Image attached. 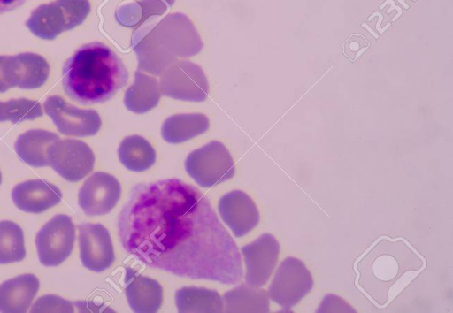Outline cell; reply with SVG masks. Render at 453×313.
Here are the masks:
<instances>
[{
	"label": "cell",
	"mask_w": 453,
	"mask_h": 313,
	"mask_svg": "<svg viewBox=\"0 0 453 313\" xmlns=\"http://www.w3.org/2000/svg\"><path fill=\"white\" fill-rule=\"evenodd\" d=\"M41 103L27 98L11 99L0 102V122L11 121L18 124L42 116Z\"/></svg>",
	"instance_id": "cell-27"
},
{
	"label": "cell",
	"mask_w": 453,
	"mask_h": 313,
	"mask_svg": "<svg viewBox=\"0 0 453 313\" xmlns=\"http://www.w3.org/2000/svg\"><path fill=\"white\" fill-rule=\"evenodd\" d=\"M118 156L127 170L136 172L150 169L156 162V152L151 144L137 134L125 137L121 141Z\"/></svg>",
	"instance_id": "cell-23"
},
{
	"label": "cell",
	"mask_w": 453,
	"mask_h": 313,
	"mask_svg": "<svg viewBox=\"0 0 453 313\" xmlns=\"http://www.w3.org/2000/svg\"><path fill=\"white\" fill-rule=\"evenodd\" d=\"M78 229L82 265L95 272L110 268L115 255L109 231L101 224L91 223H82Z\"/></svg>",
	"instance_id": "cell-12"
},
{
	"label": "cell",
	"mask_w": 453,
	"mask_h": 313,
	"mask_svg": "<svg viewBox=\"0 0 453 313\" xmlns=\"http://www.w3.org/2000/svg\"><path fill=\"white\" fill-rule=\"evenodd\" d=\"M59 136L47 130L32 129L21 134L16 140L14 149L19 157L33 167L48 166L47 149Z\"/></svg>",
	"instance_id": "cell-17"
},
{
	"label": "cell",
	"mask_w": 453,
	"mask_h": 313,
	"mask_svg": "<svg viewBox=\"0 0 453 313\" xmlns=\"http://www.w3.org/2000/svg\"><path fill=\"white\" fill-rule=\"evenodd\" d=\"M26 256L24 233L21 227L11 221H0V263L22 261Z\"/></svg>",
	"instance_id": "cell-25"
},
{
	"label": "cell",
	"mask_w": 453,
	"mask_h": 313,
	"mask_svg": "<svg viewBox=\"0 0 453 313\" xmlns=\"http://www.w3.org/2000/svg\"><path fill=\"white\" fill-rule=\"evenodd\" d=\"M363 27H365L367 30H369L375 38H378V35L373 31H372L371 28L366 26V24H363Z\"/></svg>",
	"instance_id": "cell-35"
},
{
	"label": "cell",
	"mask_w": 453,
	"mask_h": 313,
	"mask_svg": "<svg viewBox=\"0 0 453 313\" xmlns=\"http://www.w3.org/2000/svg\"><path fill=\"white\" fill-rule=\"evenodd\" d=\"M49 165L63 179L78 182L90 173L95 155L90 147L74 139L57 140L47 149Z\"/></svg>",
	"instance_id": "cell-8"
},
{
	"label": "cell",
	"mask_w": 453,
	"mask_h": 313,
	"mask_svg": "<svg viewBox=\"0 0 453 313\" xmlns=\"http://www.w3.org/2000/svg\"><path fill=\"white\" fill-rule=\"evenodd\" d=\"M326 301L333 303V305H321L318 309V312H355L351 307H349L345 302L335 295L325 296Z\"/></svg>",
	"instance_id": "cell-32"
},
{
	"label": "cell",
	"mask_w": 453,
	"mask_h": 313,
	"mask_svg": "<svg viewBox=\"0 0 453 313\" xmlns=\"http://www.w3.org/2000/svg\"><path fill=\"white\" fill-rule=\"evenodd\" d=\"M121 186L111 174L103 172L93 173L85 180L78 193V203L88 216L109 213L118 203Z\"/></svg>",
	"instance_id": "cell-11"
},
{
	"label": "cell",
	"mask_w": 453,
	"mask_h": 313,
	"mask_svg": "<svg viewBox=\"0 0 453 313\" xmlns=\"http://www.w3.org/2000/svg\"><path fill=\"white\" fill-rule=\"evenodd\" d=\"M22 70V83L20 88L34 89L42 87L50 73V65L42 56L24 52L17 55Z\"/></svg>",
	"instance_id": "cell-26"
},
{
	"label": "cell",
	"mask_w": 453,
	"mask_h": 313,
	"mask_svg": "<svg viewBox=\"0 0 453 313\" xmlns=\"http://www.w3.org/2000/svg\"><path fill=\"white\" fill-rule=\"evenodd\" d=\"M160 96L157 80L137 70L134 84L125 93L124 104L128 111L142 114L155 108Z\"/></svg>",
	"instance_id": "cell-18"
},
{
	"label": "cell",
	"mask_w": 453,
	"mask_h": 313,
	"mask_svg": "<svg viewBox=\"0 0 453 313\" xmlns=\"http://www.w3.org/2000/svg\"><path fill=\"white\" fill-rule=\"evenodd\" d=\"M127 81L128 72L122 60L98 42L81 47L63 66L65 94L82 104L111 99Z\"/></svg>",
	"instance_id": "cell-2"
},
{
	"label": "cell",
	"mask_w": 453,
	"mask_h": 313,
	"mask_svg": "<svg viewBox=\"0 0 453 313\" xmlns=\"http://www.w3.org/2000/svg\"><path fill=\"white\" fill-rule=\"evenodd\" d=\"M40 287L34 274H22L0 285V312L24 313L32 304Z\"/></svg>",
	"instance_id": "cell-16"
},
{
	"label": "cell",
	"mask_w": 453,
	"mask_h": 313,
	"mask_svg": "<svg viewBox=\"0 0 453 313\" xmlns=\"http://www.w3.org/2000/svg\"><path fill=\"white\" fill-rule=\"evenodd\" d=\"M226 312H269V296L264 289L240 285L223 296Z\"/></svg>",
	"instance_id": "cell-24"
},
{
	"label": "cell",
	"mask_w": 453,
	"mask_h": 313,
	"mask_svg": "<svg viewBox=\"0 0 453 313\" xmlns=\"http://www.w3.org/2000/svg\"><path fill=\"white\" fill-rule=\"evenodd\" d=\"M74 241L75 226L71 217L64 214L54 216L35 237L40 263L47 267L59 265L71 255Z\"/></svg>",
	"instance_id": "cell-7"
},
{
	"label": "cell",
	"mask_w": 453,
	"mask_h": 313,
	"mask_svg": "<svg viewBox=\"0 0 453 313\" xmlns=\"http://www.w3.org/2000/svg\"><path fill=\"white\" fill-rule=\"evenodd\" d=\"M125 283V294L134 312L154 313L160 309L163 288L157 280L127 268Z\"/></svg>",
	"instance_id": "cell-15"
},
{
	"label": "cell",
	"mask_w": 453,
	"mask_h": 313,
	"mask_svg": "<svg viewBox=\"0 0 453 313\" xmlns=\"http://www.w3.org/2000/svg\"><path fill=\"white\" fill-rule=\"evenodd\" d=\"M313 286V279L298 258L286 257L278 267L268 290L269 298L284 310L297 304Z\"/></svg>",
	"instance_id": "cell-6"
},
{
	"label": "cell",
	"mask_w": 453,
	"mask_h": 313,
	"mask_svg": "<svg viewBox=\"0 0 453 313\" xmlns=\"http://www.w3.org/2000/svg\"><path fill=\"white\" fill-rule=\"evenodd\" d=\"M185 169L189 177L203 187L226 181L235 172L230 152L219 141H211L190 152L185 160Z\"/></svg>",
	"instance_id": "cell-4"
},
{
	"label": "cell",
	"mask_w": 453,
	"mask_h": 313,
	"mask_svg": "<svg viewBox=\"0 0 453 313\" xmlns=\"http://www.w3.org/2000/svg\"><path fill=\"white\" fill-rule=\"evenodd\" d=\"M131 45L138 69L154 75H160L178 57L195 56L203 47L195 25L180 12L151 19L135 28Z\"/></svg>",
	"instance_id": "cell-3"
},
{
	"label": "cell",
	"mask_w": 453,
	"mask_h": 313,
	"mask_svg": "<svg viewBox=\"0 0 453 313\" xmlns=\"http://www.w3.org/2000/svg\"><path fill=\"white\" fill-rule=\"evenodd\" d=\"M373 14H374V15H378V16L380 17V19H379V22H378V24H377V28H378V30H379L380 33H383V32H384V30H382V29L380 27V22H381V20H382V15H381V14H380L379 12H375V13H373Z\"/></svg>",
	"instance_id": "cell-34"
},
{
	"label": "cell",
	"mask_w": 453,
	"mask_h": 313,
	"mask_svg": "<svg viewBox=\"0 0 453 313\" xmlns=\"http://www.w3.org/2000/svg\"><path fill=\"white\" fill-rule=\"evenodd\" d=\"M175 0H140L121 4L116 10L119 24L129 28H137L146 21L165 13Z\"/></svg>",
	"instance_id": "cell-19"
},
{
	"label": "cell",
	"mask_w": 453,
	"mask_h": 313,
	"mask_svg": "<svg viewBox=\"0 0 453 313\" xmlns=\"http://www.w3.org/2000/svg\"><path fill=\"white\" fill-rule=\"evenodd\" d=\"M368 47L369 42L364 37L352 35L344 43V53L351 60H356Z\"/></svg>",
	"instance_id": "cell-31"
},
{
	"label": "cell",
	"mask_w": 453,
	"mask_h": 313,
	"mask_svg": "<svg viewBox=\"0 0 453 313\" xmlns=\"http://www.w3.org/2000/svg\"><path fill=\"white\" fill-rule=\"evenodd\" d=\"M22 73L17 56H0V93L21 85Z\"/></svg>",
	"instance_id": "cell-28"
},
{
	"label": "cell",
	"mask_w": 453,
	"mask_h": 313,
	"mask_svg": "<svg viewBox=\"0 0 453 313\" xmlns=\"http://www.w3.org/2000/svg\"><path fill=\"white\" fill-rule=\"evenodd\" d=\"M209 126V119L204 114H175L164 121L161 134L165 141L177 144L203 134Z\"/></svg>",
	"instance_id": "cell-20"
},
{
	"label": "cell",
	"mask_w": 453,
	"mask_h": 313,
	"mask_svg": "<svg viewBox=\"0 0 453 313\" xmlns=\"http://www.w3.org/2000/svg\"><path fill=\"white\" fill-rule=\"evenodd\" d=\"M62 192L54 184L44 179H30L17 184L12 198L18 209L27 213H42L57 205Z\"/></svg>",
	"instance_id": "cell-14"
},
{
	"label": "cell",
	"mask_w": 453,
	"mask_h": 313,
	"mask_svg": "<svg viewBox=\"0 0 453 313\" xmlns=\"http://www.w3.org/2000/svg\"><path fill=\"white\" fill-rule=\"evenodd\" d=\"M25 1L26 0H0V13L12 11L23 4Z\"/></svg>",
	"instance_id": "cell-33"
},
{
	"label": "cell",
	"mask_w": 453,
	"mask_h": 313,
	"mask_svg": "<svg viewBox=\"0 0 453 313\" xmlns=\"http://www.w3.org/2000/svg\"><path fill=\"white\" fill-rule=\"evenodd\" d=\"M160 91L168 97L203 102L209 93V83L203 69L188 60H174L160 74Z\"/></svg>",
	"instance_id": "cell-5"
},
{
	"label": "cell",
	"mask_w": 453,
	"mask_h": 313,
	"mask_svg": "<svg viewBox=\"0 0 453 313\" xmlns=\"http://www.w3.org/2000/svg\"><path fill=\"white\" fill-rule=\"evenodd\" d=\"M179 312H222L224 302L219 294L204 287L186 286L176 291Z\"/></svg>",
	"instance_id": "cell-22"
},
{
	"label": "cell",
	"mask_w": 453,
	"mask_h": 313,
	"mask_svg": "<svg viewBox=\"0 0 453 313\" xmlns=\"http://www.w3.org/2000/svg\"><path fill=\"white\" fill-rule=\"evenodd\" d=\"M43 108L62 134L87 137L95 135L100 130L101 118L95 110L77 108L58 95L49 96Z\"/></svg>",
	"instance_id": "cell-9"
},
{
	"label": "cell",
	"mask_w": 453,
	"mask_h": 313,
	"mask_svg": "<svg viewBox=\"0 0 453 313\" xmlns=\"http://www.w3.org/2000/svg\"><path fill=\"white\" fill-rule=\"evenodd\" d=\"M123 248L179 277L240 282L242 257L208 198L177 179L135 185L118 218Z\"/></svg>",
	"instance_id": "cell-1"
},
{
	"label": "cell",
	"mask_w": 453,
	"mask_h": 313,
	"mask_svg": "<svg viewBox=\"0 0 453 313\" xmlns=\"http://www.w3.org/2000/svg\"><path fill=\"white\" fill-rule=\"evenodd\" d=\"M219 213L235 237H242L259 222V212L253 200L243 191L233 190L219 202Z\"/></svg>",
	"instance_id": "cell-13"
},
{
	"label": "cell",
	"mask_w": 453,
	"mask_h": 313,
	"mask_svg": "<svg viewBox=\"0 0 453 313\" xmlns=\"http://www.w3.org/2000/svg\"><path fill=\"white\" fill-rule=\"evenodd\" d=\"M280 248L277 239L268 233L242 247L246 265V285L258 288L267 283L277 264Z\"/></svg>",
	"instance_id": "cell-10"
},
{
	"label": "cell",
	"mask_w": 453,
	"mask_h": 313,
	"mask_svg": "<svg viewBox=\"0 0 453 313\" xmlns=\"http://www.w3.org/2000/svg\"><path fill=\"white\" fill-rule=\"evenodd\" d=\"M27 27L35 36L53 40L65 31V17L57 1L35 8L26 21Z\"/></svg>",
	"instance_id": "cell-21"
},
{
	"label": "cell",
	"mask_w": 453,
	"mask_h": 313,
	"mask_svg": "<svg viewBox=\"0 0 453 313\" xmlns=\"http://www.w3.org/2000/svg\"><path fill=\"white\" fill-rule=\"evenodd\" d=\"M2 183V173H1V171H0V185Z\"/></svg>",
	"instance_id": "cell-36"
},
{
	"label": "cell",
	"mask_w": 453,
	"mask_h": 313,
	"mask_svg": "<svg viewBox=\"0 0 453 313\" xmlns=\"http://www.w3.org/2000/svg\"><path fill=\"white\" fill-rule=\"evenodd\" d=\"M65 17V31L81 25L90 12L88 0H56Z\"/></svg>",
	"instance_id": "cell-29"
},
{
	"label": "cell",
	"mask_w": 453,
	"mask_h": 313,
	"mask_svg": "<svg viewBox=\"0 0 453 313\" xmlns=\"http://www.w3.org/2000/svg\"><path fill=\"white\" fill-rule=\"evenodd\" d=\"M32 312H73L71 302L56 295L40 297L33 305Z\"/></svg>",
	"instance_id": "cell-30"
}]
</instances>
